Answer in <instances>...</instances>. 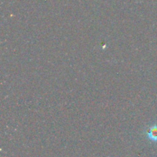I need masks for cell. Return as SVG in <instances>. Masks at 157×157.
I'll use <instances>...</instances> for the list:
<instances>
[{
  "mask_svg": "<svg viewBox=\"0 0 157 157\" xmlns=\"http://www.w3.org/2000/svg\"><path fill=\"white\" fill-rule=\"evenodd\" d=\"M146 136L151 142L157 143V124H153L149 127V130L146 131Z\"/></svg>",
  "mask_w": 157,
  "mask_h": 157,
  "instance_id": "6da1fadb",
  "label": "cell"
}]
</instances>
